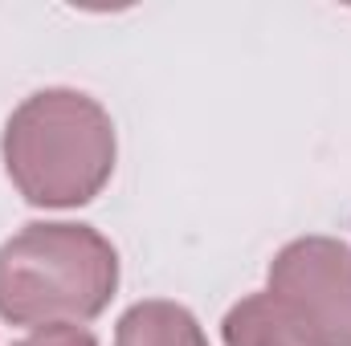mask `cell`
I'll list each match as a JSON object with an SVG mask.
<instances>
[{
    "label": "cell",
    "mask_w": 351,
    "mask_h": 346,
    "mask_svg": "<svg viewBox=\"0 0 351 346\" xmlns=\"http://www.w3.org/2000/svg\"><path fill=\"white\" fill-rule=\"evenodd\" d=\"M0 155L25 204L82 208L110 183L119 139L98 98L70 86H49L29 94L8 114Z\"/></svg>",
    "instance_id": "1"
},
{
    "label": "cell",
    "mask_w": 351,
    "mask_h": 346,
    "mask_svg": "<svg viewBox=\"0 0 351 346\" xmlns=\"http://www.w3.org/2000/svg\"><path fill=\"white\" fill-rule=\"evenodd\" d=\"M269 297L319 346H351V249L335 237H298L269 261Z\"/></svg>",
    "instance_id": "3"
},
{
    "label": "cell",
    "mask_w": 351,
    "mask_h": 346,
    "mask_svg": "<svg viewBox=\"0 0 351 346\" xmlns=\"http://www.w3.org/2000/svg\"><path fill=\"white\" fill-rule=\"evenodd\" d=\"M119 289V249L90 224L33 220L0 245V318L8 326H86Z\"/></svg>",
    "instance_id": "2"
},
{
    "label": "cell",
    "mask_w": 351,
    "mask_h": 346,
    "mask_svg": "<svg viewBox=\"0 0 351 346\" xmlns=\"http://www.w3.org/2000/svg\"><path fill=\"white\" fill-rule=\"evenodd\" d=\"M12 346H98V338L86 326H45V330H33L29 338Z\"/></svg>",
    "instance_id": "6"
},
{
    "label": "cell",
    "mask_w": 351,
    "mask_h": 346,
    "mask_svg": "<svg viewBox=\"0 0 351 346\" xmlns=\"http://www.w3.org/2000/svg\"><path fill=\"white\" fill-rule=\"evenodd\" d=\"M225 346H319L269 293L241 297L225 322H221Z\"/></svg>",
    "instance_id": "5"
},
{
    "label": "cell",
    "mask_w": 351,
    "mask_h": 346,
    "mask_svg": "<svg viewBox=\"0 0 351 346\" xmlns=\"http://www.w3.org/2000/svg\"><path fill=\"white\" fill-rule=\"evenodd\" d=\"M114 346H208V338L192 318V310L152 297V302H135L119 318Z\"/></svg>",
    "instance_id": "4"
}]
</instances>
